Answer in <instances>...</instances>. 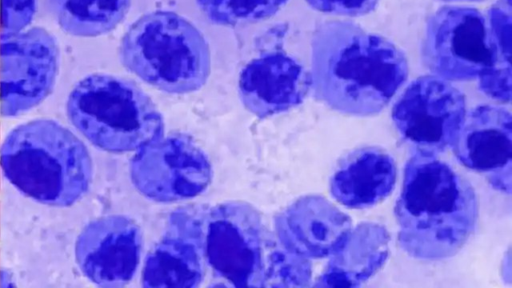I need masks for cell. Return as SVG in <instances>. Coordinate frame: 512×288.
<instances>
[{"instance_id":"13","label":"cell","mask_w":512,"mask_h":288,"mask_svg":"<svg viewBox=\"0 0 512 288\" xmlns=\"http://www.w3.org/2000/svg\"><path fill=\"white\" fill-rule=\"evenodd\" d=\"M311 89L310 72L281 49L251 59L241 70L238 95L245 109L259 119L301 104Z\"/></svg>"},{"instance_id":"24","label":"cell","mask_w":512,"mask_h":288,"mask_svg":"<svg viewBox=\"0 0 512 288\" xmlns=\"http://www.w3.org/2000/svg\"><path fill=\"white\" fill-rule=\"evenodd\" d=\"M442 2H482L485 0H439Z\"/></svg>"},{"instance_id":"20","label":"cell","mask_w":512,"mask_h":288,"mask_svg":"<svg viewBox=\"0 0 512 288\" xmlns=\"http://www.w3.org/2000/svg\"><path fill=\"white\" fill-rule=\"evenodd\" d=\"M494 40L497 63L511 65V5L505 0H498L485 14Z\"/></svg>"},{"instance_id":"9","label":"cell","mask_w":512,"mask_h":288,"mask_svg":"<svg viewBox=\"0 0 512 288\" xmlns=\"http://www.w3.org/2000/svg\"><path fill=\"white\" fill-rule=\"evenodd\" d=\"M57 38L40 26L0 37V112L19 117L52 93L60 70Z\"/></svg>"},{"instance_id":"5","label":"cell","mask_w":512,"mask_h":288,"mask_svg":"<svg viewBox=\"0 0 512 288\" xmlns=\"http://www.w3.org/2000/svg\"><path fill=\"white\" fill-rule=\"evenodd\" d=\"M66 115L95 148L136 152L164 134V120L151 98L133 81L104 73L79 80L69 92Z\"/></svg>"},{"instance_id":"7","label":"cell","mask_w":512,"mask_h":288,"mask_svg":"<svg viewBox=\"0 0 512 288\" xmlns=\"http://www.w3.org/2000/svg\"><path fill=\"white\" fill-rule=\"evenodd\" d=\"M421 59L449 82L478 79L498 61L485 14L470 6L440 7L427 21Z\"/></svg>"},{"instance_id":"6","label":"cell","mask_w":512,"mask_h":288,"mask_svg":"<svg viewBox=\"0 0 512 288\" xmlns=\"http://www.w3.org/2000/svg\"><path fill=\"white\" fill-rule=\"evenodd\" d=\"M274 235L252 204L231 200L208 207L202 255L213 277L237 288L263 287L266 254Z\"/></svg>"},{"instance_id":"15","label":"cell","mask_w":512,"mask_h":288,"mask_svg":"<svg viewBox=\"0 0 512 288\" xmlns=\"http://www.w3.org/2000/svg\"><path fill=\"white\" fill-rule=\"evenodd\" d=\"M396 181L394 158L378 146H363L338 161L329 180V189L342 206L365 209L385 200L394 190Z\"/></svg>"},{"instance_id":"18","label":"cell","mask_w":512,"mask_h":288,"mask_svg":"<svg viewBox=\"0 0 512 288\" xmlns=\"http://www.w3.org/2000/svg\"><path fill=\"white\" fill-rule=\"evenodd\" d=\"M131 0H50L59 28L75 37H98L125 19Z\"/></svg>"},{"instance_id":"11","label":"cell","mask_w":512,"mask_h":288,"mask_svg":"<svg viewBox=\"0 0 512 288\" xmlns=\"http://www.w3.org/2000/svg\"><path fill=\"white\" fill-rule=\"evenodd\" d=\"M143 250L139 225L125 215L94 218L78 233L74 259L82 276L95 286L120 288L138 271Z\"/></svg>"},{"instance_id":"22","label":"cell","mask_w":512,"mask_h":288,"mask_svg":"<svg viewBox=\"0 0 512 288\" xmlns=\"http://www.w3.org/2000/svg\"><path fill=\"white\" fill-rule=\"evenodd\" d=\"M511 82V65L499 63L478 78L479 89L502 104H509L511 101Z\"/></svg>"},{"instance_id":"21","label":"cell","mask_w":512,"mask_h":288,"mask_svg":"<svg viewBox=\"0 0 512 288\" xmlns=\"http://www.w3.org/2000/svg\"><path fill=\"white\" fill-rule=\"evenodd\" d=\"M1 36L21 32L31 24L37 0H1Z\"/></svg>"},{"instance_id":"3","label":"cell","mask_w":512,"mask_h":288,"mask_svg":"<svg viewBox=\"0 0 512 288\" xmlns=\"http://www.w3.org/2000/svg\"><path fill=\"white\" fill-rule=\"evenodd\" d=\"M5 179L38 204L67 208L79 202L93 180V159L83 140L51 118L14 126L0 148Z\"/></svg>"},{"instance_id":"17","label":"cell","mask_w":512,"mask_h":288,"mask_svg":"<svg viewBox=\"0 0 512 288\" xmlns=\"http://www.w3.org/2000/svg\"><path fill=\"white\" fill-rule=\"evenodd\" d=\"M206 269L200 241L165 230L145 257L141 283L146 288H196Z\"/></svg>"},{"instance_id":"16","label":"cell","mask_w":512,"mask_h":288,"mask_svg":"<svg viewBox=\"0 0 512 288\" xmlns=\"http://www.w3.org/2000/svg\"><path fill=\"white\" fill-rule=\"evenodd\" d=\"M390 234L385 226L361 222L353 226L343 244L328 260L312 284L317 287H358L384 266L389 256Z\"/></svg>"},{"instance_id":"1","label":"cell","mask_w":512,"mask_h":288,"mask_svg":"<svg viewBox=\"0 0 512 288\" xmlns=\"http://www.w3.org/2000/svg\"><path fill=\"white\" fill-rule=\"evenodd\" d=\"M404 52L387 38L350 20L319 23L311 40V89L342 114L380 113L406 82Z\"/></svg>"},{"instance_id":"8","label":"cell","mask_w":512,"mask_h":288,"mask_svg":"<svg viewBox=\"0 0 512 288\" xmlns=\"http://www.w3.org/2000/svg\"><path fill=\"white\" fill-rule=\"evenodd\" d=\"M135 189L157 203H177L201 195L212 182V165L189 136L161 135L137 150L129 163Z\"/></svg>"},{"instance_id":"19","label":"cell","mask_w":512,"mask_h":288,"mask_svg":"<svg viewBox=\"0 0 512 288\" xmlns=\"http://www.w3.org/2000/svg\"><path fill=\"white\" fill-rule=\"evenodd\" d=\"M288 0H196L206 18L220 26H239L267 20Z\"/></svg>"},{"instance_id":"12","label":"cell","mask_w":512,"mask_h":288,"mask_svg":"<svg viewBox=\"0 0 512 288\" xmlns=\"http://www.w3.org/2000/svg\"><path fill=\"white\" fill-rule=\"evenodd\" d=\"M458 162L483 174L496 191L512 187V117L508 109L479 105L467 112L450 147Z\"/></svg>"},{"instance_id":"14","label":"cell","mask_w":512,"mask_h":288,"mask_svg":"<svg viewBox=\"0 0 512 288\" xmlns=\"http://www.w3.org/2000/svg\"><path fill=\"white\" fill-rule=\"evenodd\" d=\"M353 225L348 214L322 195L308 194L279 211L273 232L290 252L308 260L329 258Z\"/></svg>"},{"instance_id":"4","label":"cell","mask_w":512,"mask_h":288,"mask_svg":"<svg viewBox=\"0 0 512 288\" xmlns=\"http://www.w3.org/2000/svg\"><path fill=\"white\" fill-rule=\"evenodd\" d=\"M119 58L143 82L171 94L201 89L211 72L204 35L172 11H153L132 23L120 41Z\"/></svg>"},{"instance_id":"10","label":"cell","mask_w":512,"mask_h":288,"mask_svg":"<svg viewBox=\"0 0 512 288\" xmlns=\"http://www.w3.org/2000/svg\"><path fill=\"white\" fill-rule=\"evenodd\" d=\"M466 114L465 95L449 81L428 74L405 88L391 117L413 153L437 156L451 147Z\"/></svg>"},{"instance_id":"2","label":"cell","mask_w":512,"mask_h":288,"mask_svg":"<svg viewBox=\"0 0 512 288\" xmlns=\"http://www.w3.org/2000/svg\"><path fill=\"white\" fill-rule=\"evenodd\" d=\"M397 242L410 257L456 255L474 233L479 203L472 184L435 155L412 153L394 207Z\"/></svg>"},{"instance_id":"23","label":"cell","mask_w":512,"mask_h":288,"mask_svg":"<svg viewBox=\"0 0 512 288\" xmlns=\"http://www.w3.org/2000/svg\"><path fill=\"white\" fill-rule=\"evenodd\" d=\"M380 0H305L313 9L334 15L358 17L375 10Z\"/></svg>"}]
</instances>
